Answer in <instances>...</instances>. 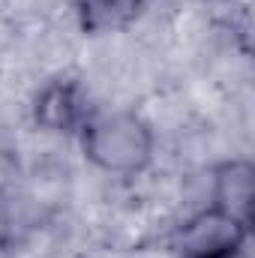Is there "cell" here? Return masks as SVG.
Returning <instances> with one entry per match:
<instances>
[{"mask_svg":"<svg viewBox=\"0 0 255 258\" xmlns=\"http://www.w3.org/2000/svg\"><path fill=\"white\" fill-rule=\"evenodd\" d=\"M249 234V225L207 204L174 228L171 249L177 258H240Z\"/></svg>","mask_w":255,"mask_h":258,"instance_id":"2","label":"cell"},{"mask_svg":"<svg viewBox=\"0 0 255 258\" xmlns=\"http://www.w3.org/2000/svg\"><path fill=\"white\" fill-rule=\"evenodd\" d=\"M147 0H72L78 24L90 36L114 33L129 27L141 12Z\"/></svg>","mask_w":255,"mask_h":258,"instance_id":"5","label":"cell"},{"mask_svg":"<svg viewBox=\"0 0 255 258\" xmlns=\"http://www.w3.org/2000/svg\"><path fill=\"white\" fill-rule=\"evenodd\" d=\"M15 180H18V156H15L12 147H6L0 141V201H6Z\"/></svg>","mask_w":255,"mask_h":258,"instance_id":"6","label":"cell"},{"mask_svg":"<svg viewBox=\"0 0 255 258\" xmlns=\"http://www.w3.org/2000/svg\"><path fill=\"white\" fill-rule=\"evenodd\" d=\"M33 123L48 135H75L90 120L93 108L87 102V90L75 78H54L39 87L30 105Z\"/></svg>","mask_w":255,"mask_h":258,"instance_id":"3","label":"cell"},{"mask_svg":"<svg viewBox=\"0 0 255 258\" xmlns=\"http://www.w3.org/2000/svg\"><path fill=\"white\" fill-rule=\"evenodd\" d=\"M255 198V165L243 156H231L213 165L210 171V207L240 219L252 228Z\"/></svg>","mask_w":255,"mask_h":258,"instance_id":"4","label":"cell"},{"mask_svg":"<svg viewBox=\"0 0 255 258\" xmlns=\"http://www.w3.org/2000/svg\"><path fill=\"white\" fill-rule=\"evenodd\" d=\"M84 159L111 177H138L153 165L156 132L138 111H93L78 132Z\"/></svg>","mask_w":255,"mask_h":258,"instance_id":"1","label":"cell"}]
</instances>
